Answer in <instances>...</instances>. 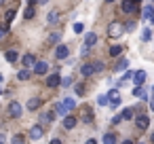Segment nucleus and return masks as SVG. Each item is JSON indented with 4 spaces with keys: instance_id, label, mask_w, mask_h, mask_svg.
I'll return each instance as SVG.
<instances>
[{
    "instance_id": "obj_27",
    "label": "nucleus",
    "mask_w": 154,
    "mask_h": 144,
    "mask_svg": "<svg viewBox=\"0 0 154 144\" xmlns=\"http://www.w3.org/2000/svg\"><path fill=\"white\" fill-rule=\"evenodd\" d=\"M97 104H99V106H108V93L97 95Z\"/></svg>"
},
{
    "instance_id": "obj_23",
    "label": "nucleus",
    "mask_w": 154,
    "mask_h": 144,
    "mask_svg": "<svg viewBox=\"0 0 154 144\" xmlns=\"http://www.w3.org/2000/svg\"><path fill=\"white\" fill-rule=\"evenodd\" d=\"M34 15H36V9H34V7H28V9L23 11V17H26V19H32Z\"/></svg>"
},
{
    "instance_id": "obj_5",
    "label": "nucleus",
    "mask_w": 154,
    "mask_h": 144,
    "mask_svg": "<svg viewBox=\"0 0 154 144\" xmlns=\"http://www.w3.org/2000/svg\"><path fill=\"white\" fill-rule=\"evenodd\" d=\"M133 83H135V87H141L143 85V81H146V72L143 70H137V72H133Z\"/></svg>"
},
{
    "instance_id": "obj_6",
    "label": "nucleus",
    "mask_w": 154,
    "mask_h": 144,
    "mask_svg": "<svg viewBox=\"0 0 154 144\" xmlns=\"http://www.w3.org/2000/svg\"><path fill=\"white\" fill-rule=\"evenodd\" d=\"M59 81H61V76H59V72H53V74H49L47 76V87H57L59 85Z\"/></svg>"
},
{
    "instance_id": "obj_1",
    "label": "nucleus",
    "mask_w": 154,
    "mask_h": 144,
    "mask_svg": "<svg viewBox=\"0 0 154 144\" xmlns=\"http://www.w3.org/2000/svg\"><path fill=\"white\" fill-rule=\"evenodd\" d=\"M122 32H125V28H122V24H120V21H112V24H110V28H108L110 38H120V36H122Z\"/></svg>"
},
{
    "instance_id": "obj_4",
    "label": "nucleus",
    "mask_w": 154,
    "mask_h": 144,
    "mask_svg": "<svg viewBox=\"0 0 154 144\" xmlns=\"http://www.w3.org/2000/svg\"><path fill=\"white\" fill-rule=\"evenodd\" d=\"M47 70H49L47 62H36V64H34V74H36V76H42V74H47Z\"/></svg>"
},
{
    "instance_id": "obj_24",
    "label": "nucleus",
    "mask_w": 154,
    "mask_h": 144,
    "mask_svg": "<svg viewBox=\"0 0 154 144\" xmlns=\"http://www.w3.org/2000/svg\"><path fill=\"white\" fill-rule=\"evenodd\" d=\"M150 38H152V32H150L148 28H143V30H141V40H143V43H150Z\"/></svg>"
},
{
    "instance_id": "obj_16",
    "label": "nucleus",
    "mask_w": 154,
    "mask_h": 144,
    "mask_svg": "<svg viewBox=\"0 0 154 144\" xmlns=\"http://www.w3.org/2000/svg\"><path fill=\"white\" fill-rule=\"evenodd\" d=\"M26 108H28V110H38V108H40V100H38V98H30L28 104H26Z\"/></svg>"
},
{
    "instance_id": "obj_35",
    "label": "nucleus",
    "mask_w": 154,
    "mask_h": 144,
    "mask_svg": "<svg viewBox=\"0 0 154 144\" xmlns=\"http://www.w3.org/2000/svg\"><path fill=\"white\" fill-rule=\"evenodd\" d=\"M93 66V72H101L103 70V62H95V64H91Z\"/></svg>"
},
{
    "instance_id": "obj_14",
    "label": "nucleus",
    "mask_w": 154,
    "mask_h": 144,
    "mask_svg": "<svg viewBox=\"0 0 154 144\" xmlns=\"http://www.w3.org/2000/svg\"><path fill=\"white\" fill-rule=\"evenodd\" d=\"M34 64H36V57H34L32 53L23 55V66H26V70H28V68H34Z\"/></svg>"
},
{
    "instance_id": "obj_36",
    "label": "nucleus",
    "mask_w": 154,
    "mask_h": 144,
    "mask_svg": "<svg viewBox=\"0 0 154 144\" xmlns=\"http://www.w3.org/2000/svg\"><path fill=\"white\" fill-rule=\"evenodd\" d=\"M55 114H61V117H66L68 112H66V108H63L61 104H57V106H55Z\"/></svg>"
},
{
    "instance_id": "obj_9",
    "label": "nucleus",
    "mask_w": 154,
    "mask_h": 144,
    "mask_svg": "<svg viewBox=\"0 0 154 144\" xmlns=\"http://www.w3.org/2000/svg\"><path fill=\"white\" fill-rule=\"evenodd\" d=\"M95 43H97V34H95V32H87V36H85V47L91 49Z\"/></svg>"
},
{
    "instance_id": "obj_42",
    "label": "nucleus",
    "mask_w": 154,
    "mask_h": 144,
    "mask_svg": "<svg viewBox=\"0 0 154 144\" xmlns=\"http://www.w3.org/2000/svg\"><path fill=\"white\" fill-rule=\"evenodd\" d=\"M85 144H97V140H93V138H89V140H87Z\"/></svg>"
},
{
    "instance_id": "obj_34",
    "label": "nucleus",
    "mask_w": 154,
    "mask_h": 144,
    "mask_svg": "<svg viewBox=\"0 0 154 144\" xmlns=\"http://www.w3.org/2000/svg\"><path fill=\"white\" fill-rule=\"evenodd\" d=\"M120 51H122V47H118V45H114V47L110 49V55H114V57H116V55H120Z\"/></svg>"
},
{
    "instance_id": "obj_13",
    "label": "nucleus",
    "mask_w": 154,
    "mask_h": 144,
    "mask_svg": "<svg viewBox=\"0 0 154 144\" xmlns=\"http://www.w3.org/2000/svg\"><path fill=\"white\" fill-rule=\"evenodd\" d=\"M63 127H66V129H74V127H76V117L66 114V119H63Z\"/></svg>"
},
{
    "instance_id": "obj_29",
    "label": "nucleus",
    "mask_w": 154,
    "mask_h": 144,
    "mask_svg": "<svg viewBox=\"0 0 154 144\" xmlns=\"http://www.w3.org/2000/svg\"><path fill=\"white\" fill-rule=\"evenodd\" d=\"M143 19L146 21H152V7H146L143 9Z\"/></svg>"
},
{
    "instance_id": "obj_49",
    "label": "nucleus",
    "mask_w": 154,
    "mask_h": 144,
    "mask_svg": "<svg viewBox=\"0 0 154 144\" xmlns=\"http://www.w3.org/2000/svg\"><path fill=\"white\" fill-rule=\"evenodd\" d=\"M106 2H114V0H106Z\"/></svg>"
},
{
    "instance_id": "obj_11",
    "label": "nucleus",
    "mask_w": 154,
    "mask_h": 144,
    "mask_svg": "<svg viewBox=\"0 0 154 144\" xmlns=\"http://www.w3.org/2000/svg\"><path fill=\"white\" fill-rule=\"evenodd\" d=\"M68 53H70V49H68L66 45H59V47H57V51H55V57L66 59V57H68Z\"/></svg>"
},
{
    "instance_id": "obj_12",
    "label": "nucleus",
    "mask_w": 154,
    "mask_h": 144,
    "mask_svg": "<svg viewBox=\"0 0 154 144\" xmlns=\"http://www.w3.org/2000/svg\"><path fill=\"white\" fill-rule=\"evenodd\" d=\"M61 106L66 108V112H70V110H74V108H76V100H74V98H66V100L61 102Z\"/></svg>"
},
{
    "instance_id": "obj_46",
    "label": "nucleus",
    "mask_w": 154,
    "mask_h": 144,
    "mask_svg": "<svg viewBox=\"0 0 154 144\" xmlns=\"http://www.w3.org/2000/svg\"><path fill=\"white\" fill-rule=\"evenodd\" d=\"M28 2H30V7H32V5H34V2H36V0H28Z\"/></svg>"
},
{
    "instance_id": "obj_28",
    "label": "nucleus",
    "mask_w": 154,
    "mask_h": 144,
    "mask_svg": "<svg viewBox=\"0 0 154 144\" xmlns=\"http://www.w3.org/2000/svg\"><path fill=\"white\" fill-rule=\"evenodd\" d=\"M82 121H85V123H91V121H93V112L85 108V112H82Z\"/></svg>"
},
{
    "instance_id": "obj_3",
    "label": "nucleus",
    "mask_w": 154,
    "mask_h": 144,
    "mask_svg": "<svg viewBox=\"0 0 154 144\" xmlns=\"http://www.w3.org/2000/svg\"><path fill=\"white\" fill-rule=\"evenodd\" d=\"M21 112H23V106H21L19 102H11V106H9V114H11L13 119H19Z\"/></svg>"
},
{
    "instance_id": "obj_15",
    "label": "nucleus",
    "mask_w": 154,
    "mask_h": 144,
    "mask_svg": "<svg viewBox=\"0 0 154 144\" xmlns=\"http://www.w3.org/2000/svg\"><path fill=\"white\" fill-rule=\"evenodd\" d=\"M133 95L135 98H141V100H150L148 98V89H143V87H135L133 89Z\"/></svg>"
},
{
    "instance_id": "obj_18",
    "label": "nucleus",
    "mask_w": 154,
    "mask_h": 144,
    "mask_svg": "<svg viewBox=\"0 0 154 144\" xmlns=\"http://www.w3.org/2000/svg\"><path fill=\"white\" fill-rule=\"evenodd\" d=\"M17 57H19V55H17V51H7V53H5V59H7L9 64H15V62H17Z\"/></svg>"
},
{
    "instance_id": "obj_48",
    "label": "nucleus",
    "mask_w": 154,
    "mask_h": 144,
    "mask_svg": "<svg viewBox=\"0 0 154 144\" xmlns=\"http://www.w3.org/2000/svg\"><path fill=\"white\" fill-rule=\"evenodd\" d=\"M133 2H135V5H137V2H141V0H133Z\"/></svg>"
},
{
    "instance_id": "obj_33",
    "label": "nucleus",
    "mask_w": 154,
    "mask_h": 144,
    "mask_svg": "<svg viewBox=\"0 0 154 144\" xmlns=\"http://www.w3.org/2000/svg\"><path fill=\"white\" fill-rule=\"evenodd\" d=\"M72 83H74V78H72V76H66V78H61V81H59V85H63V87H70Z\"/></svg>"
},
{
    "instance_id": "obj_38",
    "label": "nucleus",
    "mask_w": 154,
    "mask_h": 144,
    "mask_svg": "<svg viewBox=\"0 0 154 144\" xmlns=\"http://www.w3.org/2000/svg\"><path fill=\"white\" fill-rule=\"evenodd\" d=\"M11 144H23V136H13V140H11Z\"/></svg>"
},
{
    "instance_id": "obj_21",
    "label": "nucleus",
    "mask_w": 154,
    "mask_h": 144,
    "mask_svg": "<svg viewBox=\"0 0 154 144\" xmlns=\"http://www.w3.org/2000/svg\"><path fill=\"white\" fill-rule=\"evenodd\" d=\"M47 21H49V24H57V21H59V13H57V11H51V13L47 15Z\"/></svg>"
},
{
    "instance_id": "obj_41",
    "label": "nucleus",
    "mask_w": 154,
    "mask_h": 144,
    "mask_svg": "<svg viewBox=\"0 0 154 144\" xmlns=\"http://www.w3.org/2000/svg\"><path fill=\"white\" fill-rule=\"evenodd\" d=\"M5 142H7V136H5V133H0V144H5Z\"/></svg>"
},
{
    "instance_id": "obj_31",
    "label": "nucleus",
    "mask_w": 154,
    "mask_h": 144,
    "mask_svg": "<svg viewBox=\"0 0 154 144\" xmlns=\"http://www.w3.org/2000/svg\"><path fill=\"white\" fill-rule=\"evenodd\" d=\"M74 32H76V34H82V32H85V24L76 21V24H74Z\"/></svg>"
},
{
    "instance_id": "obj_19",
    "label": "nucleus",
    "mask_w": 154,
    "mask_h": 144,
    "mask_svg": "<svg viewBox=\"0 0 154 144\" xmlns=\"http://www.w3.org/2000/svg\"><path fill=\"white\" fill-rule=\"evenodd\" d=\"M80 74H82L85 78H87V76H91V74H93V66H91V64H85V66L80 68Z\"/></svg>"
},
{
    "instance_id": "obj_10",
    "label": "nucleus",
    "mask_w": 154,
    "mask_h": 144,
    "mask_svg": "<svg viewBox=\"0 0 154 144\" xmlns=\"http://www.w3.org/2000/svg\"><path fill=\"white\" fill-rule=\"evenodd\" d=\"M135 123H137V127H139V129H146V127L150 125V119H148L146 114H137V119H135Z\"/></svg>"
},
{
    "instance_id": "obj_40",
    "label": "nucleus",
    "mask_w": 154,
    "mask_h": 144,
    "mask_svg": "<svg viewBox=\"0 0 154 144\" xmlns=\"http://www.w3.org/2000/svg\"><path fill=\"white\" fill-rule=\"evenodd\" d=\"M7 32H9V26H2V28H0V38H2Z\"/></svg>"
},
{
    "instance_id": "obj_45",
    "label": "nucleus",
    "mask_w": 154,
    "mask_h": 144,
    "mask_svg": "<svg viewBox=\"0 0 154 144\" xmlns=\"http://www.w3.org/2000/svg\"><path fill=\"white\" fill-rule=\"evenodd\" d=\"M122 144H133V142H131V140H125V142H122Z\"/></svg>"
},
{
    "instance_id": "obj_26",
    "label": "nucleus",
    "mask_w": 154,
    "mask_h": 144,
    "mask_svg": "<svg viewBox=\"0 0 154 144\" xmlns=\"http://www.w3.org/2000/svg\"><path fill=\"white\" fill-rule=\"evenodd\" d=\"M13 19H15V11H13V9H9V11L5 13V21H7V24H11Z\"/></svg>"
},
{
    "instance_id": "obj_8",
    "label": "nucleus",
    "mask_w": 154,
    "mask_h": 144,
    "mask_svg": "<svg viewBox=\"0 0 154 144\" xmlns=\"http://www.w3.org/2000/svg\"><path fill=\"white\" fill-rule=\"evenodd\" d=\"M137 11V5L133 2V0H122V13H135Z\"/></svg>"
},
{
    "instance_id": "obj_22",
    "label": "nucleus",
    "mask_w": 154,
    "mask_h": 144,
    "mask_svg": "<svg viewBox=\"0 0 154 144\" xmlns=\"http://www.w3.org/2000/svg\"><path fill=\"white\" fill-rule=\"evenodd\" d=\"M103 144H116V133H106L103 136Z\"/></svg>"
},
{
    "instance_id": "obj_2",
    "label": "nucleus",
    "mask_w": 154,
    "mask_h": 144,
    "mask_svg": "<svg viewBox=\"0 0 154 144\" xmlns=\"http://www.w3.org/2000/svg\"><path fill=\"white\" fill-rule=\"evenodd\" d=\"M108 104H110L112 108H116V106L120 104V93H118V89H112V91H108Z\"/></svg>"
},
{
    "instance_id": "obj_37",
    "label": "nucleus",
    "mask_w": 154,
    "mask_h": 144,
    "mask_svg": "<svg viewBox=\"0 0 154 144\" xmlns=\"http://www.w3.org/2000/svg\"><path fill=\"white\" fill-rule=\"evenodd\" d=\"M74 91H76V95H85V85H80V83H78V85L74 87Z\"/></svg>"
},
{
    "instance_id": "obj_20",
    "label": "nucleus",
    "mask_w": 154,
    "mask_h": 144,
    "mask_svg": "<svg viewBox=\"0 0 154 144\" xmlns=\"http://www.w3.org/2000/svg\"><path fill=\"white\" fill-rule=\"evenodd\" d=\"M30 76H32V72H30V70H26V68L17 72V78H19V81H30Z\"/></svg>"
},
{
    "instance_id": "obj_30",
    "label": "nucleus",
    "mask_w": 154,
    "mask_h": 144,
    "mask_svg": "<svg viewBox=\"0 0 154 144\" xmlns=\"http://www.w3.org/2000/svg\"><path fill=\"white\" fill-rule=\"evenodd\" d=\"M59 38H61V34H59V32H53V34L49 36V43L55 45V43H59Z\"/></svg>"
},
{
    "instance_id": "obj_44",
    "label": "nucleus",
    "mask_w": 154,
    "mask_h": 144,
    "mask_svg": "<svg viewBox=\"0 0 154 144\" xmlns=\"http://www.w3.org/2000/svg\"><path fill=\"white\" fill-rule=\"evenodd\" d=\"M36 2H40V5H47V2H49V0H36Z\"/></svg>"
},
{
    "instance_id": "obj_17",
    "label": "nucleus",
    "mask_w": 154,
    "mask_h": 144,
    "mask_svg": "<svg viewBox=\"0 0 154 144\" xmlns=\"http://www.w3.org/2000/svg\"><path fill=\"white\" fill-rule=\"evenodd\" d=\"M133 117H135V108H125L122 114H120L122 121H129V119H133Z\"/></svg>"
},
{
    "instance_id": "obj_25",
    "label": "nucleus",
    "mask_w": 154,
    "mask_h": 144,
    "mask_svg": "<svg viewBox=\"0 0 154 144\" xmlns=\"http://www.w3.org/2000/svg\"><path fill=\"white\" fill-rule=\"evenodd\" d=\"M55 119V112H45L42 117H40V123H49V121H53Z\"/></svg>"
},
{
    "instance_id": "obj_47",
    "label": "nucleus",
    "mask_w": 154,
    "mask_h": 144,
    "mask_svg": "<svg viewBox=\"0 0 154 144\" xmlns=\"http://www.w3.org/2000/svg\"><path fill=\"white\" fill-rule=\"evenodd\" d=\"M2 5H5V0H0V7H2Z\"/></svg>"
},
{
    "instance_id": "obj_43",
    "label": "nucleus",
    "mask_w": 154,
    "mask_h": 144,
    "mask_svg": "<svg viewBox=\"0 0 154 144\" xmlns=\"http://www.w3.org/2000/svg\"><path fill=\"white\" fill-rule=\"evenodd\" d=\"M49 144H61V140H57V138H55V140H51Z\"/></svg>"
},
{
    "instance_id": "obj_32",
    "label": "nucleus",
    "mask_w": 154,
    "mask_h": 144,
    "mask_svg": "<svg viewBox=\"0 0 154 144\" xmlns=\"http://www.w3.org/2000/svg\"><path fill=\"white\" fill-rule=\"evenodd\" d=\"M122 70H127V59H120L116 64V72H122Z\"/></svg>"
},
{
    "instance_id": "obj_39",
    "label": "nucleus",
    "mask_w": 154,
    "mask_h": 144,
    "mask_svg": "<svg viewBox=\"0 0 154 144\" xmlns=\"http://www.w3.org/2000/svg\"><path fill=\"white\" fill-rule=\"evenodd\" d=\"M122 28H125L127 32H133V30H135V24H133V21H127V24H125Z\"/></svg>"
},
{
    "instance_id": "obj_7",
    "label": "nucleus",
    "mask_w": 154,
    "mask_h": 144,
    "mask_svg": "<svg viewBox=\"0 0 154 144\" xmlns=\"http://www.w3.org/2000/svg\"><path fill=\"white\" fill-rule=\"evenodd\" d=\"M45 136V129H42V125H34L32 129H30V138L32 140H40Z\"/></svg>"
}]
</instances>
